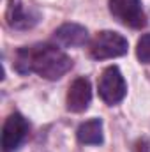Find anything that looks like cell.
I'll use <instances>...</instances> for the list:
<instances>
[{"label":"cell","instance_id":"cell-1","mask_svg":"<svg viewBox=\"0 0 150 152\" xmlns=\"http://www.w3.org/2000/svg\"><path fill=\"white\" fill-rule=\"evenodd\" d=\"M73 67V58L57 44L36 42L23 46L14 55V69L20 75H37L44 80H60Z\"/></svg>","mask_w":150,"mask_h":152},{"label":"cell","instance_id":"cell-2","mask_svg":"<svg viewBox=\"0 0 150 152\" xmlns=\"http://www.w3.org/2000/svg\"><path fill=\"white\" fill-rule=\"evenodd\" d=\"M129 50V42L118 32L113 30H103L88 42L90 57L95 60H108L125 55Z\"/></svg>","mask_w":150,"mask_h":152},{"label":"cell","instance_id":"cell-3","mask_svg":"<svg viewBox=\"0 0 150 152\" xmlns=\"http://www.w3.org/2000/svg\"><path fill=\"white\" fill-rule=\"evenodd\" d=\"M97 90H99V97L110 106H115L124 101L127 94V83L117 66H110L101 73L97 81Z\"/></svg>","mask_w":150,"mask_h":152},{"label":"cell","instance_id":"cell-4","mask_svg":"<svg viewBox=\"0 0 150 152\" xmlns=\"http://www.w3.org/2000/svg\"><path fill=\"white\" fill-rule=\"evenodd\" d=\"M110 12L122 25L131 28H143L147 25V16L141 7V0H110Z\"/></svg>","mask_w":150,"mask_h":152},{"label":"cell","instance_id":"cell-5","mask_svg":"<svg viewBox=\"0 0 150 152\" xmlns=\"http://www.w3.org/2000/svg\"><path fill=\"white\" fill-rule=\"evenodd\" d=\"M28 120L21 113L14 112L11 113L5 122H4V129H2V147L5 152H14L20 149V145L27 140L28 136Z\"/></svg>","mask_w":150,"mask_h":152},{"label":"cell","instance_id":"cell-6","mask_svg":"<svg viewBox=\"0 0 150 152\" xmlns=\"http://www.w3.org/2000/svg\"><path fill=\"white\" fill-rule=\"evenodd\" d=\"M90 101H92L90 81L83 76L76 78L69 85V90H67V97H66L67 110L73 112V113H81L90 106Z\"/></svg>","mask_w":150,"mask_h":152},{"label":"cell","instance_id":"cell-7","mask_svg":"<svg viewBox=\"0 0 150 152\" xmlns=\"http://www.w3.org/2000/svg\"><path fill=\"white\" fill-rule=\"evenodd\" d=\"M53 41L60 48H81L90 42L88 30L78 23H64L53 32Z\"/></svg>","mask_w":150,"mask_h":152},{"label":"cell","instance_id":"cell-8","mask_svg":"<svg viewBox=\"0 0 150 152\" xmlns=\"http://www.w3.org/2000/svg\"><path fill=\"white\" fill-rule=\"evenodd\" d=\"M5 18L9 27L16 30H28L39 21V14L32 9H27L21 0H9Z\"/></svg>","mask_w":150,"mask_h":152},{"label":"cell","instance_id":"cell-9","mask_svg":"<svg viewBox=\"0 0 150 152\" xmlns=\"http://www.w3.org/2000/svg\"><path fill=\"white\" fill-rule=\"evenodd\" d=\"M76 138L83 145H101L104 142L103 120L101 118H90V120L79 124V127L76 131Z\"/></svg>","mask_w":150,"mask_h":152},{"label":"cell","instance_id":"cell-10","mask_svg":"<svg viewBox=\"0 0 150 152\" xmlns=\"http://www.w3.org/2000/svg\"><path fill=\"white\" fill-rule=\"evenodd\" d=\"M136 57L140 62L150 64V34L141 36L138 44H136Z\"/></svg>","mask_w":150,"mask_h":152}]
</instances>
